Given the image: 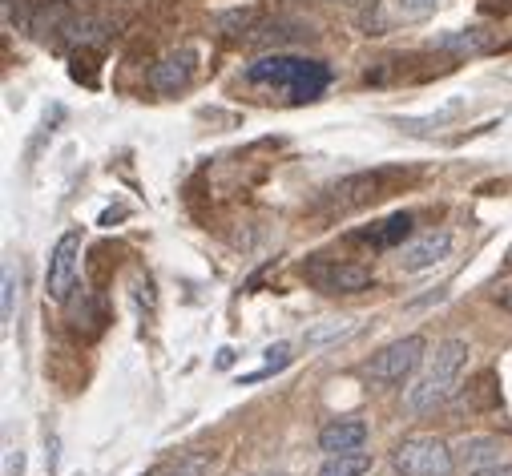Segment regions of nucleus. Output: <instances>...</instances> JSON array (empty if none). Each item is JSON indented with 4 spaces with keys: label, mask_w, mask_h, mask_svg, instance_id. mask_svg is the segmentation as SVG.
I'll return each mask as SVG.
<instances>
[{
    "label": "nucleus",
    "mask_w": 512,
    "mask_h": 476,
    "mask_svg": "<svg viewBox=\"0 0 512 476\" xmlns=\"http://www.w3.org/2000/svg\"><path fill=\"white\" fill-rule=\"evenodd\" d=\"M367 444V424L347 416V420H331L327 428H319V452L339 456V452H359Z\"/></svg>",
    "instance_id": "nucleus-10"
},
{
    "label": "nucleus",
    "mask_w": 512,
    "mask_h": 476,
    "mask_svg": "<svg viewBox=\"0 0 512 476\" xmlns=\"http://www.w3.org/2000/svg\"><path fill=\"white\" fill-rule=\"evenodd\" d=\"M246 81L263 93H275L283 101H319L331 85V69L323 61L311 57H295V53H267L254 65H246Z\"/></svg>",
    "instance_id": "nucleus-1"
},
{
    "label": "nucleus",
    "mask_w": 512,
    "mask_h": 476,
    "mask_svg": "<svg viewBox=\"0 0 512 476\" xmlns=\"http://www.w3.org/2000/svg\"><path fill=\"white\" fill-rule=\"evenodd\" d=\"M267 355H271V364H267L263 372H254V376H246V380H263V376H271L275 368H287V364H291V347H287V343H275V347H271Z\"/></svg>",
    "instance_id": "nucleus-20"
},
{
    "label": "nucleus",
    "mask_w": 512,
    "mask_h": 476,
    "mask_svg": "<svg viewBox=\"0 0 512 476\" xmlns=\"http://www.w3.org/2000/svg\"><path fill=\"white\" fill-rule=\"evenodd\" d=\"M452 251V234L448 230H432L424 238H412L408 247H400V267L404 271H428L436 263H444Z\"/></svg>",
    "instance_id": "nucleus-9"
},
{
    "label": "nucleus",
    "mask_w": 512,
    "mask_h": 476,
    "mask_svg": "<svg viewBox=\"0 0 512 476\" xmlns=\"http://www.w3.org/2000/svg\"><path fill=\"white\" fill-rule=\"evenodd\" d=\"M259 17H263V9L259 5H250V9H230V13H218V29L222 33H254L259 29Z\"/></svg>",
    "instance_id": "nucleus-18"
},
{
    "label": "nucleus",
    "mask_w": 512,
    "mask_h": 476,
    "mask_svg": "<svg viewBox=\"0 0 512 476\" xmlns=\"http://www.w3.org/2000/svg\"><path fill=\"white\" fill-rule=\"evenodd\" d=\"M77 259H81V230H65L49 255V275H45V291L53 303L69 299L73 279H77Z\"/></svg>",
    "instance_id": "nucleus-7"
},
{
    "label": "nucleus",
    "mask_w": 512,
    "mask_h": 476,
    "mask_svg": "<svg viewBox=\"0 0 512 476\" xmlns=\"http://www.w3.org/2000/svg\"><path fill=\"white\" fill-rule=\"evenodd\" d=\"M504 307H512V291H508V295H504Z\"/></svg>",
    "instance_id": "nucleus-25"
},
{
    "label": "nucleus",
    "mask_w": 512,
    "mask_h": 476,
    "mask_svg": "<svg viewBox=\"0 0 512 476\" xmlns=\"http://www.w3.org/2000/svg\"><path fill=\"white\" fill-rule=\"evenodd\" d=\"M303 279L323 291V295H359L375 283V275L359 263H335V259H315L303 267Z\"/></svg>",
    "instance_id": "nucleus-5"
},
{
    "label": "nucleus",
    "mask_w": 512,
    "mask_h": 476,
    "mask_svg": "<svg viewBox=\"0 0 512 476\" xmlns=\"http://www.w3.org/2000/svg\"><path fill=\"white\" fill-rule=\"evenodd\" d=\"M388 5V17L400 21V25H416V21H428L444 0H383Z\"/></svg>",
    "instance_id": "nucleus-17"
},
{
    "label": "nucleus",
    "mask_w": 512,
    "mask_h": 476,
    "mask_svg": "<svg viewBox=\"0 0 512 476\" xmlns=\"http://www.w3.org/2000/svg\"><path fill=\"white\" fill-rule=\"evenodd\" d=\"M371 468H375L371 452H339V456H327L315 476H367Z\"/></svg>",
    "instance_id": "nucleus-15"
},
{
    "label": "nucleus",
    "mask_w": 512,
    "mask_h": 476,
    "mask_svg": "<svg viewBox=\"0 0 512 476\" xmlns=\"http://www.w3.org/2000/svg\"><path fill=\"white\" fill-rule=\"evenodd\" d=\"M392 468L400 476H452L456 448H448L440 436H408L392 448Z\"/></svg>",
    "instance_id": "nucleus-3"
},
{
    "label": "nucleus",
    "mask_w": 512,
    "mask_h": 476,
    "mask_svg": "<svg viewBox=\"0 0 512 476\" xmlns=\"http://www.w3.org/2000/svg\"><path fill=\"white\" fill-rule=\"evenodd\" d=\"M472 476H512V464H492V468H480Z\"/></svg>",
    "instance_id": "nucleus-21"
},
{
    "label": "nucleus",
    "mask_w": 512,
    "mask_h": 476,
    "mask_svg": "<svg viewBox=\"0 0 512 476\" xmlns=\"http://www.w3.org/2000/svg\"><path fill=\"white\" fill-rule=\"evenodd\" d=\"M383 194H388V174L363 170V174H347L335 186H327L323 206L327 210H355V206H367V202H375Z\"/></svg>",
    "instance_id": "nucleus-6"
},
{
    "label": "nucleus",
    "mask_w": 512,
    "mask_h": 476,
    "mask_svg": "<svg viewBox=\"0 0 512 476\" xmlns=\"http://www.w3.org/2000/svg\"><path fill=\"white\" fill-rule=\"evenodd\" d=\"M424 355H428L424 335H404V339H396V343H388L383 351H375V355H371L367 376H371L375 384H404L408 376H416V372H420Z\"/></svg>",
    "instance_id": "nucleus-4"
},
{
    "label": "nucleus",
    "mask_w": 512,
    "mask_h": 476,
    "mask_svg": "<svg viewBox=\"0 0 512 476\" xmlns=\"http://www.w3.org/2000/svg\"><path fill=\"white\" fill-rule=\"evenodd\" d=\"M13 311H17V275L5 263V275H0V319L13 323Z\"/></svg>",
    "instance_id": "nucleus-19"
},
{
    "label": "nucleus",
    "mask_w": 512,
    "mask_h": 476,
    "mask_svg": "<svg viewBox=\"0 0 512 476\" xmlns=\"http://www.w3.org/2000/svg\"><path fill=\"white\" fill-rule=\"evenodd\" d=\"M432 49L452 53V57H476V53L496 49V33H492V29H484V25H476V29H456V33L436 37V41H432Z\"/></svg>",
    "instance_id": "nucleus-12"
},
{
    "label": "nucleus",
    "mask_w": 512,
    "mask_h": 476,
    "mask_svg": "<svg viewBox=\"0 0 512 476\" xmlns=\"http://www.w3.org/2000/svg\"><path fill=\"white\" fill-rule=\"evenodd\" d=\"M194 69H198V53L194 49H174L150 69V89L154 93H178L194 81Z\"/></svg>",
    "instance_id": "nucleus-8"
},
{
    "label": "nucleus",
    "mask_w": 512,
    "mask_h": 476,
    "mask_svg": "<svg viewBox=\"0 0 512 476\" xmlns=\"http://www.w3.org/2000/svg\"><path fill=\"white\" fill-rule=\"evenodd\" d=\"M456 464H464L468 472L504 464V440L500 436H464L456 444Z\"/></svg>",
    "instance_id": "nucleus-11"
},
{
    "label": "nucleus",
    "mask_w": 512,
    "mask_h": 476,
    "mask_svg": "<svg viewBox=\"0 0 512 476\" xmlns=\"http://www.w3.org/2000/svg\"><path fill=\"white\" fill-rule=\"evenodd\" d=\"M21 468H25L21 452H9V464H5V472H9V476H21Z\"/></svg>",
    "instance_id": "nucleus-22"
},
{
    "label": "nucleus",
    "mask_w": 512,
    "mask_h": 476,
    "mask_svg": "<svg viewBox=\"0 0 512 476\" xmlns=\"http://www.w3.org/2000/svg\"><path fill=\"white\" fill-rule=\"evenodd\" d=\"M355 331H359L355 319H323L319 327H307V331H303V343H307V347H327V343L351 339Z\"/></svg>",
    "instance_id": "nucleus-16"
},
{
    "label": "nucleus",
    "mask_w": 512,
    "mask_h": 476,
    "mask_svg": "<svg viewBox=\"0 0 512 476\" xmlns=\"http://www.w3.org/2000/svg\"><path fill=\"white\" fill-rule=\"evenodd\" d=\"M488 13H512V0H492V5H484Z\"/></svg>",
    "instance_id": "nucleus-23"
},
{
    "label": "nucleus",
    "mask_w": 512,
    "mask_h": 476,
    "mask_svg": "<svg viewBox=\"0 0 512 476\" xmlns=\"http://www.w3.org/2000/svg\"><path fill=\"white\" fill-rule=\"evenodd\" d=\"M214 468V452H178L174 460H162L146 476H206Z\"/></svg>",
    "instance_id": "nucleus-14"
},
{
    "label": "nucleus",
    "mask_w": 512,
    "mask_h": 476,
    "mask_svg": "<svg viewBox=\"0 0 512 476\" xmlns=\"http://www.w3.org/2000/svg\"><path fill=\"white\" fill-rule=\"evenodd\" d=\"M259 476H287V472H259Z\"/></svg>",
    "instance_id": "nucleus-24"
},
{
    "label": "nucleus",
    "mask_w": 512,
    "mask_h": 476,
    "mask_svg": "<svg viewBox=\"0 0 512 476\" xmlns=\"http://www.w3.org/2000/svg\"><path fill=\"white\" fill-rule=\"evenodd\" d=\"M412 214H392V218H383L379 226H371V230H359V234H351L355 243H371L375 251H388V247H396V243H404V234L412 230Z\"/></svg>",
    "instance_id": "nucleus-13"
},
{
    "label": "nucleus",
    "mask_w": 512,
    "mask_h": 476,
    "mask_svg": "<svg viewBox=\"0 0 512 476\" xmlns=\"http://www.w3.org/2000/svg\"><path fill=\"white\" fill-rule=\"evenodd\" d=\"M464 364H468V343H464V339H444V343H436V351L428 355L424 376H420V380L408 388V396H404L408 412H412V416H432L436 408H444V404L456 396V388H460Z\"/></svg>",
    "instance_id": "nucleus-2"
}]
</instances>
